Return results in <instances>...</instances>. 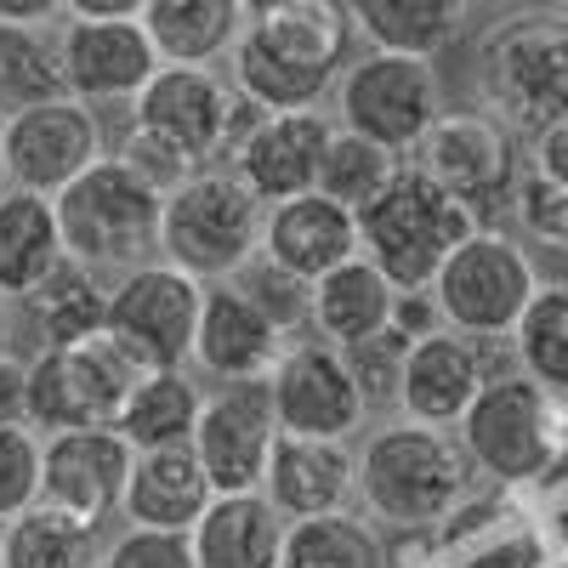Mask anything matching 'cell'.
I'll list each match as a JSON object with an SVG mask.
<instances>
[{
    "mask_svg": "<svg viewBox=\"0 0 568 568\" xmlns=\"http://www.w3.org/2000/svg\"><path fill=\"white\" fill-rule=\"evenodd\" d=\"M358 52V23L347 0H278L251 12L240 45L227 52L233 91L262 109H318Z\"/></svg>",
    "mask_w": 568,
    "mask_h": 568,
    "instance_id": "obj_1",
    "label": "cell"
},
{
    "mask_svg": "<svg viewBox=\"0 0 568 568\" xmlns=\"http://www.w3.org/2000/svg\"><path fill=\"white\" fill-rule=\"evenodd\" d=\"M471 471L478 466H471L460 433L398 415L382 433H369L358 455V500L375 524L420 535L471 495Z\"/></svg>",
    "mask_w": 568,
    "mask_h": 568,
    "instance_id": "obj_2",
    "label": "cell"
},
{
    "mask_svg": "<svg viewBox=\"0 0 568 568\" xmlns=\"http://www.w3.org/2000/svg\"><path fill=\"white\" fill-rule=\"evenodd\" d=\"M455 433L495 489H529L568 471V398L540 387L529 369H495Z\"/></svg>",
    "mask_w": 568,
    "mask_h": 568,
    "instance_id": "obj_3",
    "label": "cell"
},
{
    "mask_svg": "<svg viewBox=\"0 0 568 568\" xmlns=\"http://www.w3.org/2000/svg\"><path fill=\"white\" fill-rule=\"evenodd\" d=\"M471 80L495 120L511 131H546L568 114V18L557 7L495 12L471 52Z\"/></svg>",
    "mask_w": 568,
    "mask_h": 568,
    "instance_id": "obj_4",
    "label": "cell"
},
{
    "mask_svg": "<svg viewBox=\"0 0 568 568\" xmlns=\"http://www.w3.org/2000/svg\"><path fill=\"white\" fill-rule=\"evenodd\" d=\"M478 227V211L404 160V171L358 211V251L393 278V291H426L449 262V251Z\"/></svg>",
    "mask_w": 568,
    "mask_h": 568,
    "instance_id": "obj_5",
    "label": "cell"
},
{
    "mask_svg": "<svg viewBox=\"0 0 568 568\" xmlns=\"http://www.w3.org/2000/svg\"><path fill=\"white\" fill-rule=\"evenodd\" d=\"M262 216L267 205L233 165H200L160 205V256L205 284L233 278L262 251Z\"/></svg>",
    "mask_w": 568,
    "mask_h": 568,
    "instance_id": "obj_6",
    "label": "cell"
},
{
    "mask_svg": "<svg viewBox=\"0 0 568 568\" xmlns=\"http://www.w3.org/2000/svg\"><path fill=\"white\" fill-rule=\"evenodd\" d=\"M58 200V227L63 251L85 267H136L160 251V205L165 194L154 182H142L120 154H103L91 171H80Z\"/></svg>",
    "mask_w": 568,
    "mask_h": 568,
    "instance_id": "obj_7",
    "label": "cell"
},
{
    "mask_svg": "<svg viewBox=\"0 0 568 568\" xmlns=\"http://www.w3.org/2000/svg\"><path fill=\"white\" fill-rule=\"evenodd\" d=\"M205 307V278L182 273L176 262H136L114 278L103 336L131 369H182L194 364Z\"/></svg>",
    "mask_w": 568,
    "mask_h": 568,
    "instance_id": "obj_8",
    "label": "cell"
},
{
    "mask_svg": "<svg viewBox=\"0 0 568 568\" xmlns=\"http://www.w3.org/2000/svg\"><path fill=\"white\" fill-rule=\"evenodd\" d=\"M426 291H433L438 318L449 329H460L471 342H506L517 318H524L529 296L540 291V267L517 240L478 227L449 251V262L438 267V278Z\"/></svg>",
    "mask_w": 568,
    "mask_h": 568,
    "instance_id": "obj_9",
    "label": "cell"
},
{
    "mask_svg": "<svg viewBox=\"0 0 568 568\" xmlns=\"http://www.w3.org/2000/svg\"><path fill=\"white\" fill-rule=\"evenodd\" d=\"M336 125L382 142L393 154H409L420 131L444 114V80L438 58H415V52H382L364 45L336 80Z\"/></svg>",
    "mask_w": 568,
    "mask_h": 568,
    "instance_id": "obj_10",
    "label": "cell"
},
{
    "mask_svg": "<svg viewBox=\"0 0 568 568\" xmlns=\"http://www.w3.org/2000/svg\"><path fill=\"white\" fill-rule=\"evenodd\" d=\"M125 109H131V125L165 136L171 149H182L200 165L222 160L240 142V131L262 114L205 63H160Z\"/></svg>",
    "mask_w": 568,
    "mask_h": 568,
    "instance_id": "obj_11",
    "label": "cell"
},
{
    "mask_svg": "<svg viewBox=\"0 0 568 568\" xmlns=\"http://www.w3.org/2000/svg\"><path fill=\"white\" fill-rule=\"evenodd\" d=\"M415 171H426L438 187L471 211H495L500 200H511L517 176H524V160H517V131L506 120H495L489 109L471 114V109H444L433 125L420 131V142L404 154Z\"/></svg>",
    "mask_w": 568,
    "mask_h": 568,
    "instance_id": "obj_12",
    "label": "cell"
},
{
    "mask_svg": "<svg viewBox=\"0 0 568 568\" xmlns=\"http://www.w3.org/2000/svg\"><path fill=\"white\" fill-rule=\"evenodd\" d=\"M0 154H7V182L34 187V194H63L80 171H91L109 154V142H103L98 109L63 91V98L7 109Z\"/></svg>",
    "mask_w": 568,
    "mask_h": 568,
    "instance_id": "obj_13",
    "label": "cell"
},
{
    "mask_svg": "<svg viewBox=\"0 0 568 568\" xmlns=\"http://www.w3.org/2000/svg\"><path fill=\"white\" fill-rule=\"evenodd\" d=\"M131 364L109 347V336L40 347L29 358V426L34 433H74V426H114Z\"/></svg>",
    "mask_w": 568,
    "mask_h": 568,
    "instance_id": "obj_14",
    "label": "cell"
},
{
    "mask_svg": "<svg viewBox=\"0 0 568 568\" xmlns=\"http://www.w3.org/2000/svg\"><path fill=\"white\" fill-rule=\"evenodd\" d=\"M267 393H273V415L278 433H307V438H353L364 426V393L347 369V353L336 342L302 336L284 342L278 364L267 369Z\"/></svg>",
    "mask_w": 568,
    "mask_h": 568,
    "instance_id": "obj_15",
    "label": "cell"
},
{
    "mask_svg": "<svg viewBox=\"0 0 568 568\" xmlns=\"http://www.w3.org/2000/svg\"><path fill=\"white\" fill-rule=\"evenodd\" d=\"M136 449L125 444L120 426H74L52 433L40 444V506H52L85 529H109L125 500Z\"/></svg>",
    "mask_w": 568,
    "mask_h": 568,
    "instance_id": "obj_16",
    "label": "cell"
},
{
    "mask_svg": "<svg viewBox=\"0 0 568 568\" xmlns=\"http://www.w3.org/2000/svg\"><path fill=\"white\" fill-rule=\"evenodd\" d=\"M517 489L500 495H466L449 517H438L433 529H420L426 540V568H546L551 540L535 511L511 500Z\"/></svg>",
    "mask_w": 568,
    "mask_h": 568,
    "instance_id": "obj_17",
    "label": "cell"
},
{
    "mask_svg": "<svg viewBox=\"0 0 568 568\" xmlns=\"http://www.w3.org/2000/svg\"><path fill=\"white\" fill-rule=\"evenodd\" d=\"M273 438H278V415L262 375V382H222L216 393H205L187 444H194L211 489L233 495V489H262Z\"/></svg>",
    "mask_w": 568,
    "mask_h": 568,
    "instance_id": "obj_18",
    "label": "cell"
},
{
    "mask_svg": "<svg viewBox=\"0 0 568 568\" xmlns=\"http://www.w3.org/2000/svg\"><path fill=\"white\" fill-rule=\"evenodd\" d=\"M160 69V52L142 18H63V80L69 98L109 109L131 103L149 74Z\"/></svg>",
    "mask_w": 568,
    "mask_h": 568,
    "instance_id": "obj_19",
    "label": "cell"
},
{
    "mask_svg": "<svg viewBox=\"0 0 568 568\" xmlns=\"http://www.w3.org/2000/svg\"><path fill=\"white\" fill-rule=\"evenodd\" d=\"M329 131H336V120L318 109L256 114L240 131V142L227 149V160L262 205H278V200H296L307 187H318V160H324Z\"/></svg>",
    "mask_w": 568,
    "mask_h": 568,
    "instance_id": "obj_20",
    "label": "cell"
},
{
    "mask_svg": "<svg viewBox=\"0 0 568 568\" xmlns=\"http://www.w3.org/2000/svg\"><path fill=\"white\" fill-rule=\"evenodd\" d=\"M484 347L489 342H471L449 324L415 336L404 347V369H398V415L426 420V426H455L466 415V404L478 398V387L495 375Z\"/></svg>",
    "mask_w": 568,
    "mask_h": 568,
    "instance_id": "obj_21",
    "label": "cell"
},
{
    "mask_svg": "<svg viewBox=\"0 0 568 568\" xmlns=\"http://www.w3.org/2000/svg\"><path fill=\"white\" fill-rule=\"evenodd\" d=\"M284 329L240 291L233 278L205 284L200 307V336H194V364L216 382H262L284 353Z\"/></svg>",
    "mask_w": 568,
    "mask_h": 568,
    "instance_id": "obj_22",
    "label": "cell"
},
{
    "mask_svg": "<svg viewBox=\"0 0 568 568\" xmlns=\"http://www.w3.org/2000/svg\"><path fill=\"white\" fill-rule=\"evenodd\" d=\"M262 495L284 517H318V511H342L358 495V455L347 438H307V433H278L267 471H262Z\"/></svg>",
    "mask_w": 568,
    "mask_h": 568,
    "instance_id": "obj_23",
    "label": "cell"
},
{
    "mask_svg": "<svg viewBox=\"0 0 568 568\" xmlns=\"http://www.w3.org/2000/svg\"><path fill=\"white\" fill-rule=\"evenodd\" d=\"M262 256L291 267L302 278H318L336 262L358 256V211L329 200L324 187H307L296 200H278L262 216Z\"/></svg>",
    "mask_w": 568,
    "mask_h": 568,
    "instance_id": "obj_24",
    "label": "cell"
},
{
    "mask_svg": "<svg viewBox=\"0 0 568 568\" xmlns=\"http://www.w3.org/2000/svg\"><path fill=\"white\" fill-rule=\"evenodd\" d=\"M284 529H291V517L262 489H233V495H211L187 540H194L200 568H278Z\"/></svg>",
    "mask_w": 568,
    "mask_h": 568,
    "instance_id": "obj_25",
    "label": "cell"
},
{
    "mask_svg": "<svg viewBox=\"0 0 568 568\" xmlns=\"http://www.w3.org/2000/svg\"><path fill=\"white\" fill-rule=\"evenodd\" d=\"M211 495L216 489L205 478L194 444H165V449H136L120 511L149 529H194Z\"/></svg>",
    "mask_w": 568,
    "mask_h": 568,
    "instance_id": "obj_26",
    "label": "cell"
},
{
    "mask_svg": "<svg viewBox=\"0 0 568 568\" xmlns=\"http://www.w3.org/2000/svg\"><path fill=\"white\" fill-rule=\"evenodd\" d=\"M393 296H398L393 278L358 251V256H347L313 278V336L336 342V347L382 336L393 324Z\"/></svg>",
    "mask_w": 568,
    "mask_h": 568,
    "instance_id": "obj_27",
    "label": "cell"
},
{
    "mask_svg": "<svg viewBox=\"0 0 568 568\" xmlns=\"http://www.w3.org/2000/svg\"><path fill=\"white\" fill-rule=\"evenodd\" d=\"M63 256L69 251H63V227H58V200L18 187V182L0 187V296L18 302Z\"/></svg>",
    "mask_w": 568,
    "mask_h": 568,
    "instance_id": "obj_28",
    "label": "cell"
},
{
    "mask_svg": "<svg viewBox=\"0 0 568 568\" xmlns=\"http://www.w3.org/2000/svg\"><path fill=\"white\" fill-rule=\"evenodd\" d=\"M251 12L245 0H149L142 7V29H149L160 63H227L240 45Z\"/></svg>",
    "mask_w": 568,
    "mask_h": 568,
    "instance_id": "obj_29",
    "label": "cell"
},
{
    "mask_svg": "<svg viewBox=\"0 0 568 568\" xmlns=\"http://www.w3.org/2000/svg\"><path fill=\"white\" fill-rule=\"evenodd\" d=\"M23 318H29V342L40 347H69V342H91L103 336V313H109V291L98 284V267H85L74 256H63L45 273L34 291L18 296Z\"/></svg>",
    "mask_w": 568,
    "mask_h": 568,
    "instance_id": "obj_30",
    "label": "cell"
},
{
    "mask_svg": "<svg viewBox=\"0 0 568 568\" xmlns=\"http://www.w3.org/2000/svg\"><path fill=\"white\" fill-rule=\"evenodd\" d=\"M205 387L182 369H136L125 404L114 415V426L125 433L131 449H165V444H187L194 438V420H200Z\"/></svg>",
    "mask_w": 568,
    "mask_h": 568,
    "instance_id": "obj_31",
    "label": "cell"
},
{
    "mask_svg": "<svg viewBox=\"0 0 568 568\" xmlns=\"http://www.w3.org/2000/svg\"><path fill=\"white\" fill-rule=\"evenodd\" d=\"M347 12H353L364 45L438 58L460 40L471 7L466 0H347Z\"/></svg>",
    "mask_w": 568,
    "mask_h": 568,
    "instance_id": "obj_32",
    "label": "cell"
},
{
    "mask_svg": "<svg viewBox=\"0 0 568 568\" xmlns=\"http://www.w3.org/2000/svg\"><path fill=\"white\" fill-rule=\"evenodd\" d=\"M387 540L358 511H318V517H291L284 529V557L278 568H387Z\"/></svg>",
    "mask_w": 568,
    "mask_h": 568,
    "instance_id": "obj_33",
    "label": "cell"
},
{
    "mask_svg": "<svg viewBox=\"0 0 568 568\" xmlns=\"http://www.w3.org/2000/svg\"><path fill=\"white\" fill-rule=\"evenodd\" d=\"M98 529L74 524L52 506H29L0 524V568H98L103 546Z\"/></svg>",
    "mask_w": 568,
    "mask_h": 568,
    "instance_id": "obj_34",
    "label": "cell"
},
{
    "mask_svg": "<svg viewBox=\"0 0 568 568\" xmlns=\"http://www.w3.org/2000/svg\"><path fill=\"white\" fill-rule=\"evenodd\" d=\"M63 91V23H0V103L23 109Z\"/></svg>",
    "mask_w": 568,
    "mask_h": 568,
    "instance_id": "obj_35",
    "label": "cell"
},
{
    "mask_svg": "<svg viewBox=\"0 0 568 568\" xmlns=\"http://www.w3.org/2000/svg\"><path fill=\"white\" fill-rule=\"evenodd\" d=\"M517 369H529L540 387L568 398V284H540L524 318L511 329Z\"/></svg>",
    "mask_w": 568,
    "mask_h": 568,
    "instance_id": "obj_36",
    "label": "cell"
},
{
    "mask_svg": "<svg viewBox=\"0 0 568 568\" xmlns=\"http://www.w3.org/2000/svg\"><path fill=\"white\" fill-rule=\"evenodd\" d=\"M398 171H404V154H393V149H382V142L336 125L329 142H324V160H318V187L329 200H342L347 211H364Z\"/></svg>",
    "mask_w": 568,
    "mask_h": 568,
    "instance_id": "obj_37",
    "label": "cell"
},
{
    "mask_svg": "<svg viewBox=\"0 0 568 568\" xmlns=\"http://www.w3.org/2000/svg\"><path fill=\"white\" fill-rule=\"evenodd\" d=\"M233 284L284 329V336H302V329H313V278L291 273V267H278L273 256H251L240 273H233Z\"/></svg>",
    "mask_w": 568,
    "mask_h": 568,
    "instance_id": "obj_38",
    "label": "cell"
},
{
    "mask_svg": "<svg viewBox=\"0 0 568 568\" xmlns=\"http://www.w3.org/2000/svg\"><path fill=\"white\" fill-rule=\"evenodd\" d=\"M511 211H517V227L551 256H568V187L540 176V171H524L511 187Z\"/></svg>",
    "mask_w": 568,
    "mask_h": 568,
    "instance_id": "obj_39",
    "label": "cell"
},
{
    "mask_svg": "<svg viewBox=\"0 0 568 568\" xmlns=\"http://www.w3.org/2000/svg\"><path fill=\"white\" fill-rule=\"evenodd\" d=\"M40 500V433L29 420H0V524Z\"/></svg>",
    "mask_w": 568,
    "mask_h": 568,
    "instance_id": "obj_40",
    "label": "cell"
},
{
    "mask_svg": "<svg viewBox=\"0 0 568 568\" xmlns=\"http://www.w3.org/2000/svg\"><path fill=\"white\" fill-rule=\"evenodd\" d=\"M404 347H409V336H398L393 324L382 329V336L342 347V353H347V369H353V382H358V393H364V409H398Z\"/></svg>",
    "mask_w": 568,
    "mask_h": 568,
    "instance_id": "obj_41",
    "label": "cell"
},
{
    "mask_svg": "<svg viewBox=\"0 0 568 568\" xmlns=\"http://www.w3.org/2000/svg\"><path fill=\"white\" fill-rule=\"evenodd\" d=\"M98 568H200L187 529H149L131 524L114 546H103Z\"/></svg>",
    "mask_w": 568,
    "mask_h": 568,
    "instance_id": "obj_42",
    "label": "cell"
},
{
    "mask_svg": "<svg viewBox=\"0 0 568 568\" xmlns=\"http://www.w3.org/2000/svg\"><path fill=\"white\" fill-rule=\"evenodd\" d=\"M142 182H154L160 194H171V187L182 182V176H194L200 171V160H187L182 149H171L165 136H154V131H142V125H125V142L114 149Z\"/></svg>",
    "mask_w": 568,
    "mask_h": 568,
    "instance_id": "obj_43",
    "label": "cell"
},
{
    "mask_svg": "<svg viewBox=\"0 0 568 568\" xmlns=\"http://www.w3.org/2000/svg\"><path fill=\"white\" fill-rule=\"evenodd\" d=\"M529 171H540V176L568 187V114L529 136Z\"/></svg>",
    "mask_w": 568,
    "mask_h": 568,
    "instance_id": "obj_44",
    "label": "cell"
},
{
    "mask_svg": "<svg viewBox=\"0 0 568 568\" xmlns=\"http://www.w3.org/2000/svg\"><path fill=\"white\" fill-rule=\"evenodd\" d=\"M444 318H438V302H433V291H398L393 296V329L398 336H426V329H438Z\"/></svg>",
    "mask_w": 568,
    "mask_h": 568,
    "instance_id": "obj_45",
    "label": "cell"
},
{
    "mask_svg": "<svg viewBox=\"0 0 568 568\" xmlns=\"http://www.w3.org/2000/svg\"><path fill=\"white\" fill-rule=\"evenodd\" d=\"M0 420H29V364L0 358Z\"/></svg>",
    "mask_w": 568,
    "mask_h": 568,
    "instance_id": "obj_46",
    "label": "cell"
},
{
    "mask_svg": "<svg viewBox=\"0 0 568 568\" xmlns=\"http://www.w3.org/2000/svg\"><path fill=\"white\" fill-rule=\"evenodd\" d=\"M546 489H551V500H546V511H540V524H546L551 551H562V557H568V471H557V478H551Z\"/></svg>",
    "mask_w": 568,
    "mask_h": 568,
    "instance_id": "obj_47",
    "label": "cell"
},
{
    "mask_svg": "<svg viewBox=\"0 0 568 568\" xmlns=\"http://www.w3.org/2000/svg\"><path fill=\"white\" fill-rule=\"evenodd\" d=\"M63 0H0V23H63Z\"/></svg>",
    "mask_w": 568,
    "mask_h": 568,
    "instance_id": "obj_48",
    "label": "cell"
},
{
    "mask_svg": "<svg viewBox=\"0 0 568 568\" xmlns=\"http://www.w3.org/2000/svg\"><path fill=\"white\" fill-rule=\"evenodd\" d=\"M69 18H142L149 0H63Z\"/></svg>",
    "mask_w": 568,
    "mask_h": 568,
    "instance_id": "obj_49",
    "label": "cell"
},
{
    "mask_svg": "<svg viewBox=\"0 0 568 568\" xmlns=\"http://www.w3.org/2000/svg\"><path fill=\"white\" fill-rule=\"evenodd\" d=\"M12 353V313H7V296H0V358Z\"/></svg>",
    "mask_w": 568,
    "mask_h": 568,
    "instance_id": "obj_50",
    "label": "cell"
},
{
    "mask_svg": "<svg viewBox=\"0 0 568 568\" xmlns=\"http://www.w3.org/2000/svg\"><path fill=\"white\" fill-rule=\"evenodd\" d=\"M466 7H484V12H511V7H524V0H466Z\"/></svg>",
    "mask_w": 568,
    "mask_h": 568,
    "instance_id": "obj_51",
    "label": "cell"
},
{
    "mask_svg": "<svg viewBox=\"0 0 568 568\" xmlns=\"http://www.w3.org/2000/svg\"><path fill=\"white\" fill-rule=\"evenodd\" d=\"M267 7H278V0H245V12H267Z\"/></svg>",
    "mask_w": 568,
    "mask_h": 568,
    "instance_id": "obj_52",
    "label": "cell"
},
{
    "mask_svg": "<svg viewBox=\"0 0 568 568\" xmlns=\"http://www.w3.org/2000/svg\"><path fill=\"white\" fill-rule=\"evenodd\" d=\"M546 7H557V12H562V18H568V0H546Z\"/></svg>",
    "mask_w": 568,
    "mask_h": 568,
    "instance_id": "obj_53",
    "label": "cell"
},
{
    "mask_svg": "<svg viewBox=\"0 0 568 568\" xmlns=\"http://www.w3.org/2000/svg\"><path fill=\"white\" fill-rule=\"evenodd\" d=\"M0 187H7V154H0Z\"/></svg>",
    "mask_w": 568,
    "mask_h": 568,
    "instance_id": "obj_54",
    "label": "cell"
},
{
    "mask_svg": "<svg viewBox=\"0 0 568 568\" xmlns=\"http://www.w3.org/2000/svg\"><path fill=\"white\" fill-rule=\"evenodd\" d=\"M546 568H568V557H562V562H546Z\"/></svg>",
    "mask_w": 568,
    "mask_h": 568,
    "instance_id": "obj_55",
    "label": "cell"
},
{
    "mask_svg": "<svg viewBox=\"0 0 568 568\" xmlns=\"http://www.w3.org/2000/svg\"><path fill=\"white\" fill-rule=\"evenodd\" d=\"M387 568H393V562H387ZM409 568H426V562H409Z\"/></svg>",
    "mask_w": 568,
    "mask_h": 568,
    "instance_id": "obj_56",
    "label": "cell"
}]
</instances>
